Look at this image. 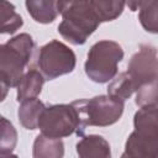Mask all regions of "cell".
I'll return each instance as SVG.
<instances>
[{"label": "cell", "instance_id": "6da1fadb", "mask_svg": "<svg viewBox=\"0 0 158 158\" xmlns=\"http://www.w3.org/2000/svg\"><path fill=\"white\" fill-rule=\"evenodd\" d=\"M158 105L139 107L133 116V132L125 143V157L156 158L158 153Z\"/></svg>", "mask_w": 158, "mask_h": 158}, {"label": "cell", "instance_id": "7a4b0ae2", "mask_svg": "<svg viewBox=\"0 0 158 158\" xmlns=\"http://www.w3.org/2000/svg\"><path fill=\"white\" fill-rule=\"evenodd\" d=\"M63 17L58 25L59 35L74 46H81L101 23L94 14L89 0H79L59 12Z\"/></svg>", "mask_w": 158, "mask_h": 158}, {"label": "cell", "instance_id": "3957f363", "mask_svg": "<svg viewBox=\"0 0 158 158\" xmlns=\"http://www.w3.org/2000/svg\"><path fill=\"white\" fill-rule=\"evenodd\" d=\"M35 49L31 35L23 32L0 44V77L14 88L20 81Z\"/></svg>", "mask_w": 158, "mask_h": 158}, {"label": "cell", "instance_id": "277c9868", "mask_svg": "<svg viewBox=\"0 0 158 158\" xmlns=\"http://www.w3.org/2000/svg\"><path fill=\"white\" fill-rule=\"evenodd\" d=\"M72 104L78 111L83 135L88 126L106 127L116 123L125 109V101L109 94L98 95L91 99H79Z\"/></svg>", "mask_w": 158, "mask_h": 158}, {"label": "cell", "instance_id": "5b68a950", "mask_svg": "<svg viewBox=\"0 0 158 158\" xmlns=\"http://www.w3.org/2000/svg\"><path fill=\"white\" fill-rule=\"evenodd\" d=\"M122 47L110 40L94 43L86 56L84 70L88 78L98 84L109 83L117 74V65L123 58Z\"/></svg>", "mask_w": 158, "mask_h": 158}, {"label": "cell", "instance_id": "8992f818", "mask_svg": "<svg viewBox=\"0 0 158 158\" xmlns=\"http://www.w3.org/2000/svg\"><path fill=\"white\" fill-rule=\"evenodd\" d=\"M37 128L44 136L53 138H64L73 133L83 136L79 115L73 104L46 106L41 112Z\"/></svg>", "mask_w": 158, "mask_h": 158}, {"label": "cell", "instance_id": "52a82bcc", "mask_svg": "<svg viewBox=\"0 0 158 158\" xmlns=\"http://www.w3.org/2000/svg\"><path fill=\"white\" fill-rule=\"evenodd\" d=\"M75 64L77 57L73 49L58 40H52L38 49L37 65L46 80L72 73Z\"/></svg>", "mask_w": 158, "mask_h": 158}, {"label": "cell", "instance_id": "ba28073f", "mask_svg": "<svg viewBox=\"0 0 158 158\" xmlns=\"http://www.w3.org/2000/svg\"><path fill=\"white\" fill-rule=\"evenodd\" d=\"M157 48L151 44H142L131 57L127 64V74L133 80L136 90L142 84L158 80Z\"/></svg>", "mask_w": 158, "mask_h": 158}, {"label": "cell", "instance_id": "9c48e42d", "mask_svg": "<svg viewBox=\"0 0 158 158\" xmlns=\"http://www.w3.org/2000/svg\"><path fill=\"white\" fill-rule=\"evenodd\" d=\"M77 154L80 158H110L111 148L109 142L100 135L81 136L78 141Z\"/></svg>", "mask_w": 158, "mask_h": 158}, {"label": "cell", "instance_id": "30bf717a", "mask_svg": "<svg viewBox=\"0 0 158 158\" xmlns=\"http://www.w3.org/2000/svg\"><path fill=\"white\" fill-rule=\"evenodd\" d=\"M44 80H46L44 77L37 69H28L26 73H23V75L21 77L20 81L16 85L17 101H22L25 99H31V98H37L42 91Z\"/></svg>", "mask_w": 158, "mask_h": 158}, {"label": "cell", "instance_id": "8fae6325", "mask_svg": "<svg viewBox=\"0 0 158 158\" xmlns=\"http://www.w3.org/2000/svg\"><path fill=\"white\" fill-rule=\"evenodd\" d=\"M44 107L46 105L37 98L22 100L17 109V117L21 126L30 131L36 130L41 112L43 111Z\"/></svg>", "mask_w": 158, "mask_h": 158}, {"label": "cell", "instance_id": "7c38bea8", "mask_svg": "<svg viewBox=\"0 0 158 158\" xmlns=\"http://www.w3.org/2000/svg\"><path fill=\"white\" fill-rule=\"evenodd\" d=\"M28 15L38 23H52L57 16V0H25Z\"/></svg>", "mask_w": 158, "mask_h": 158}, {"label": "cell", "instance_id": "4fadbf2b", "mask_svg": "<svg viewBox=\"0 0 158 158\" xmlns=\"http://www.w3.org/2000/svg\"><path fill=\"white\" fill-rule=\"evenodd\" d=\"M33 158H62L64 156V143L60 138H53L40 133L32 147Z\"/></svg>", "mask_w": 158, "mask_h": 158}, {"label": "cell", "instance_id": "5bb4252c", "mask_svg": "<svg viewBox=\"0 0 158 158\" xmlns=\"http://www.w3.org/2000/svg\"><path fill=\"white\" fill-rule=\"evenodd\" d=\"M23 26V20L16 7L7 0H0V35H12Z\"/></svg>", "mask_w": 158, "mask_h": 158}, {"label": "cell", "instance_id": "9a60e30c", "mask_svg": "<svg viewBox=\"0 0 158 158\" xmlns=\"http://www.w3.org/2000/svg\"><path fill=\"white\" fill-rule=\"evenodd\" d=\"M89 2L100 22L116 20L125 7V0H89Z\"/></svg>", "mask_w": 158, "mask_h": 158}, {"label": "cell", "instance_id": "2e32d148", "mask_svg": "<svg viewBox=\"0 0 158 158\" xmlns=\"http://www.w3.org/2000/svg\"><path fill=\"white\" fill-rule=\"evenodd\" d=\"M17 131L12 122L0 115V157H16L14 149L17 144Z\"/></svg>", "mask_w": 158, "mask_h": 158}, {"label": "cell", "instance_id": "e0dca14e", "mask_svg": "<svg viewBox=\"0 0 158 158\" xmlns=\"http://www.w3.org/2000/svg\"><path fill=\"white\" fill-rule=\"evenodd\" d=\"M133 93H136V85L126 72L115 75L107 86V94L122 101L130 99Z\"/></svg>", "mask_w": 158, "mask_h": 158}, {"label": "cell", "instance_id": "ac0fdd59", "mask_svg": "<svg viewBox=\"0 0 158 158\" xmlns=\"http://www.w3.org/2000/svg\"><path fill=\"white\" fill-rule=\"evenodd\" d=\"M138 20L142 27L149 33L158 32V0H142Z\"/></svg>", "mask_w": 158, "mask_h": 158}, {"label": "cell", "instance_id": "d6986e66", "mask_svg": "<svg viewBox=\"0 0 158 158\" xmlns=\"http://www.w3.org/2000/svg\"><path fill=\"white\" fill-rule=\"evenodd\" d=\"M157 80L142 84L141 86L137 88L136 90V105L142 107V106H148V105H157L158 102V96H157Z\"/></svg>", "mask_w": 158, "mask_h": 158}, {"label": "cell", "instance_id": "ffe728a7", "mask_svg": "<svg viewBox=\"0 0 158 158\" xmlns=\"http://www.w3.org/2000/svg\"><path fill=\"white\" fill-rule=\"evenodd\" d=\"M9 89H10V86L7 85V83L0 77V102H2L6 99L7 93H9Z\"/></svg>", "mask_w": 158, "mask_h": 158}, {"label": "cell", "instance_id": "44dd1931", "mask_svg": "<svg viewBox=\"0 0 158 158\" xmlns=\"http://www.w3.org/2000/svg\"><path fill=\"white\" fill-rule=\"evenodd\" d=\"M141 2H142V0H125V4L127 5L128 10L132 11V12H135V11L138 10Z\"/></svg>", "mask_w": 158, "mask_h": 158}, {"label": "cell", "instance_id": "7402d4cb", "mask_svg": "<svg viewBox=\"0 0 158 158\" xmlns=\"http://www.w3.org/2000/svg\"><path fill=\"white\" fill-rule=\"evenodd\" d=\"M75 1H79V0H57V10H58V14L63 9H65L68 5H70V4L75 2Z\"/></svg>", "mask_w": 158, "mask_h": 158}]
</instances>
